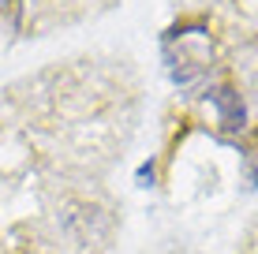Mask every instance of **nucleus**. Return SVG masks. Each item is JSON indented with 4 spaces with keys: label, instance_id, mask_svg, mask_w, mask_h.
I'll use <instances>...</instances> for the list:
<instances>
[{
    "label": "nucleus",
    "instance_id": "nucleus-1",
    "mask_svg": "<svg viewBox=\"0 0 258 254\" xmlns=\"http://www.w3.org/2000/svg\"><path fill=\"white\" fill-rule=\"evenodd\" d=\"M12 8H15V0H0V15H4V12H12Z\"/></svg>",
    "mask_w": 258,
    "mask_h": 254
}]
</instances>
